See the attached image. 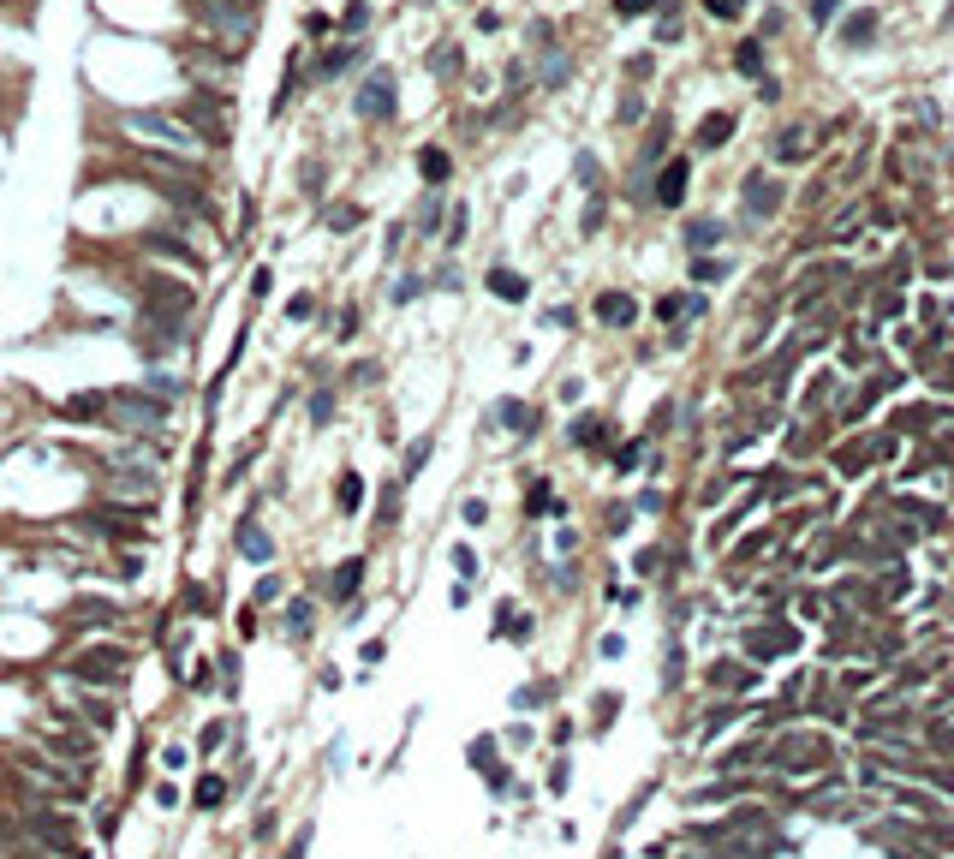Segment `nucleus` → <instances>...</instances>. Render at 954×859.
Segmentation results:
<instances>
[{
    "label": "nucleus",
    "mask_w": 954,
    "mask_h": 859,
    "mask_svg": "<svg viewBox=\"0 0 954 859\" xmlns=\"http://www.w3.org/2000/svg\"><path fill=\"white\" fill-rule=\"evenodd\" d=\"M119 132L144 137V144H162V149H173V155H191V162L203 155V137L191 132L180 114H119Z\"/></svg>",
    "instance_id": "obj_1"
},
{
    "label": "nucleus",
    "mask_w": 954,
    "mask_h": 859,
    "mask_svg": "<svg viewBox=\"0 0 954 859\" xmlns=\"http://www.w3.org/2000/svg\"><path fill=\"white\" fill-rule=\"evenodd\" d=\"M191 311H198V293H191V281H180V275H155V281L144 287V316H149V323L185 329Z\"/></svg>",
    "instance_id": "obj_2"
},
{
    "label": "nucleus",
    "mask_w": 954,
    "mask_h": 859,
    "mask_svg": "<svg viewBox=\"0 0 954 859\" xmlns=\"http://www.w3.org/2000/svg\"><path fill=\"white\" fill-rule=\"evenodd\" d=\"M108 418H114V424L126 430V436H155V430L167 424V400L119 388V394H108Z\"/></svg>",
    "instance_id": "obj_3"
},
{
    "label": "nucleus",
    "mask_w": 954,
    "mask_h": 859,
    "mask_svg": "<svg viewBox=\"0 0 954 859\" xmlns=\"http://www.w3.org/2000/svg\"><path fill=\"white\" fill-rule=\"evenodd\" d=\"M72 675H78L84 686H114V680H126V644H96V651H78Z\"/></svg>",
    "instance_id": "obj_4"
},
{
    "label": "nucleus",
    "mask_w": 954,
    "mask_h": 859,
    "mask_svg": "<svg viewBox=\"0 0 954 859\" xmlns=\"http://www.w3.org/2000/svg\"><path fill=\"white\" fill-rule=\"evenodd\" d=\"M352 114L370 120V126H382V120H394V72L376 66L370 78L358 84V96H352Z\"/></svg>",
    "instance_id": "obj_5"
},
{
    "label": "nucleus",
    "mask_w": 954,
    "mask_h": 859,
    "mask_svg": "<svg viewBox=\"0 0 954 859\" xmlns=\"http://www.w3.org/2000/svg\"><path fill=\"white\" fill-rule=\"evenodd\" d=\"M770 764L775 770H799V764H829V746L811 740V734H788L782 746H770Z\"/></svg>",
    "instance_id": "obj_6"
},
{
    "label": "nucleus",
    "mask_w": 954,
    "mask_h": 859,
    "mask_svg": "<svg viewBox=\"0 0 954 859\" xmlns=\"http://www.w3.org/2000/svg\"><path fill=\"white\" fill-rule=\"evenodd\" d=\"M793 644H799V633H793L788 621H764V627L746 633V651H752V657H764V662H770V657H788Z\"/></svg>",
    "instance_id": "obj_7"
},
{
    "label": "nucleus",
    "mask_w": 954,
    "mask_h": 859,
    "mask_svg": "<svg viewBox=\"0 0 954 859\" xmlns=\"http://www.w3.org/2000/svg\"><path fill=\"white\" fill-rule=\"evenodd\" d=\"M782 198H788L782 180H770V173H746V215H752V221H770V215L782 209Z\"/></svg>",
    "instance_id": "obj_8"
},
{
    "label": "nucleus",
    "mask_w": 954,
    "mask_h": 859,
    "mask_svg": "<svg viewBox=\"0 0 954 859\" xmlns=\"http://www.w3.org/2000/svg\"><path fill=\"white\" fill-rule=\"evenodd\" d=\"M180 120H185L198 137H227V108H215V96H191Z\"/></svg>",
    "instance_id": "obj_9"
},
{
    "label": "nucleus",
    "mask_w": 954,
    "mask_h": 859,
    "mask_svg": "<svg viewBox=\"0 0 954 859\" xmlns=\"http://www.w3.org/2000/svg\"><path fill=\"white\" fill-rule=\"evenodd\" d=\"M31 829L54 847V854H78V829L60 824V811H31Z\"/></svg>",
    "instance_id": "obj_10"
},
{
    "label": "nucleus",
    "mask_w": 954,
    "mask_h": 859,
    "mask_svg": "<svg viewBox=\"0 0 954 859\" xmlns=\"http://www.w3.org/2000/svg\"><path fill=\"white\" fill-rule=\"evenodd\" d=\"M847 281V263H817L811 275H799V287H793V298H799V311H806L811 298H823V287H841Z\"/></svg>",
    "instance_id": "obj_11"
},
{
    "label": "nucleus",
    "mask_w": 954,
    "mask_h": 859,
    "mask_svg": "<svg viewBox=\"0 0 954 859\" xmlns=\"http://www.w3.org/2000/svg\"><path fill=\"white\" fill-rule=\"evenodd\" d=\"M686 180H692V162H686V155H675V162L657 173V203H662V209H675V203L686 198Z\"/></svg>",
    "instance_id": "obj_12"
},
{
    "label": "nucleus",
    "mask_w": 954,
    "mask_h": 859,
    "mask_svg": "<svg viewBox=\"0 0 954 859\" xmlns=\"http://www.w3.org/2000/svg\"><path fill=\"white\" fill-rule=\"evenodd\" d=\"M710 686L716 693H746V686H757V675L746 662H710Z\"/></svg>",
    "instance_id": "obj_13"
},
{
    "label": "nucleus",
    "mask_w": 954,
    "mask_h": 859,
    "mask_svg": "<svg viewBox=\"0 0 954 859\" xmlns=\"http://www.w3.org/2000/svg\"><path fill=\"white\" fill-rule=\"evenodd\" d=\"M84 526H102V537H137V513L96 508V513H84Z\"/></svg>",
    "instance_id": "obj_14"
},
{
    "label": "nucleus",
    "mask_w": 954,
    "mask_h": 859,
    "mask_svg": "<svg viewBox=\"0 0 954 859\" xmlns=\"http://www.w3.org/2000/svg\"><path fill=\"white\" fill-rule=\"evenodd\" d=\"M596 316H603L609 329H626V323L639 316V298H632V293H603V298H596Z\"/></svg>",
    "instance_id": "obj_15"
},
{
    "label": "nucleus",
    "mask_w": 954,
    "mask_h": 859,
    "mask_svg": "<svg viewBox=\"0 0 954 859\" xmlns=\"http://www.w3.org/2000/svg\"><path fill=\"white\" fill-rule=\"evenodd\" d=\"M358 585H364V555H352V562H340V567H334L329 597H334V603H346V597H358Z\"/></svg>",
    "instance_id": "obj_16"
},
{
    "label": "nucleus",
    "mask_w": 954,
    "mask_h": 859,
    "mask_svg": "<svg viewBox=\"0 0 954 859\" xmlns=\"http://www.w3.org/2000/svg\"><path fill=\"white\" fill-rule=\"evenodd\" d=\"M728 239V227L716 221V215H698V221H686V245L692 251H710V245H722Z\"/></svg>",
    "instance_id": "obj_17"
},
{
    "label": "nucleus",
    "mask_w": 954,
    "mask_h": 859,
    "mask_svg": "<svg viewBox=\"0 0 954 859\" xmlns=\"http://www.w3.org/2000/svg\"><path fill=\"white\" fill-rule=\"evenodd\" d=\"M490 293L495 298H508V305H526V275H519V269H490Z\"/></svg>",
    "instance_id": "obj_18"
},
{
    "label": "nucleus",
    "mask_w": 954,
    "mask_h": 859,
    "mask_svg": "<svg viewBox=\"0 0 954 859\" xmlns=\"http://www.w3.org/2000/svg\"><path fill=\"white\" fill-rule=\"evenodd\" d=\"M806 155H811V132H806V126H788V132L775 137V162L793 167V162H806Z\"/></svg>",
    "instance_id": "obj_19"
},
{
    "label": "nucleus",
    "mask_w": 954,
    "mask_h": 859,
    "mask_svg": "<svg viewBox=\"0 0 954 859\" xmlns=\"http://www.w3.org/2000/svg\"><path fill=\"white\" fill-rule=\"evenodd\" d=\"M358 54H364V49H358V42H340V49H329V54H322V60H316V84H329V78H340V72H346V66H352V60H358Z\"/></svg>",
    "instance_id": "obj_20"
},
{
    "label": "nucleus",
    "mask_w": 954,
    "mask_h": 859,
    "mask_svg": "<svg viewBox=\"0 0 954 859\" xmlns=\"http://www.w3.org/2000/svg\"><path fill=\"white\" fill-rule=\"evenodd\" d=\"M698 311H704V298H698V293H668V298L657 305L662 323H680V316H698Z\"/></svg>",
    "instance_id": "obj_21"
},
{
    "label": "nucleus",
    "mask_w": 954,
    "mask_h": 859,
    "mask_svg": "<svg viewBox=\"0 0 954 859\" xmlns=\"http://www.w3.org/2000/svg\"><path fill=\"white\" fill-rule=\"evenodd\" d=\"M418 173H424L429 185H442L447 173H454V155H447V149H436V144H429L424 155H418Z\"/></svg>",
    "instance_id": "obj_22"
},
{
    "label": "nucleus",
    "mask_w": 954,
    "mask_h": 859,
    "mask_svg": "<svg viewBox=\"0 0 954 859\" xmlns=\"http://www.w3.org/2000/svg\"><path fill=\"white\" fill-rule=\"evenodd\" d=\"M734 137V114H710L704 126H698V149H716V144H728Z\"/></svg>",
    "instance_id": "obj_23"
},
{
    "label": "nucleus",
    "mask_w": 954,
    "mask_h": 859,
    "mask_svg": "<svg viewBox=\"0 0 954 859\" xmlns=\"http://www.w3.org/2000/svg\"><path fill=\"white\" fill-rule=\"evenodd\" d=\"M883 388H895V382H888V376L865 382V388H859V394L847 400V418H865V412H871V406H877V400H883Z\"/></svg>",
    "instance_id": "obj_24"
},
{
    "label": "nucleus",
    "mask_w": 954,
    "mask_h": 859,
    "mask_svg": "<svg viewBox=\"0 0 954 859\" xmlns=\"http://www.w3.org/2000/svg\"><path fill=\"white\" fill-rule=\"evenodd\" d=\"M144 245H149V251H155V257H180V263H185V269H198V257H191V251H185V239H167V233H149Z\"/></svg>",
    "instance_id": "obj_25"
},
{
    "label": "nucleus",
    "mask_w": 954,
    "mask_h": 859,
    "mask_svg": "<svg viewBox=\"0 0 954 859\" xmlns=\"http://www.w3.org/2000/svg\"><path fill=\"white\" fill-rule=\"evenodd\" d=\"M334 501H340V513H358V501H364V478H358V472H340V490H334Z\"/></svg>",
    "instance_id": "obj_26"
},
{
    "label": "nucleus",
    "mask_w": 954,
    "mask_h": 859,
    "mask_svg": "<svg viewBox=\"0 0 954 859\" xmlns=\"http://www.w3.org/2000/svg\"><path fill=\"white\" fill-rule=\"evenodd\" d=\"M871 36H877V13H859V18H847L841 42H847V49H859V42H871Z\"/></svg>",
    "instance_id": "obj_27"
},
{
    "label": "nucleus",
    "mask_w": 954,
    "mask_h": 859,
    "mask_svg": "<svg viewBox=\"0 0 954 859\" xmlns=\"http://www.w3.org/2000/svg\"><path fill=\"white\" fill-rule=\"evenodd\" d=\"M239 555L245 562H269V537L257 526H239Z\"/></svg>",
    "instance_id": "obj_28"
},
{
    "label": "nucleus",
    "mask_w": 954,
    "mask_h": 859,
    "mask_svg": "<svg viewBox=\"0 0 954 859\" xmlns=\"http://www.w3.org/2000/svg\"><path fill=\"white\" fill-rule=\"evenodd\" d=\"M734 66H740L746 78H764V42H740V49H734Z\"/></svg>",
    "instance_id": "obj_29"
},
{
    "label": "nucleus",
    "mask_w": 954,
    "mask_h": 859,
    "mask_svg": "<svg viewBox=\"0 0 954 859\" xmlns=\"http://www.w3.org/2000/svg\"><path fill=\"white\" fill-rule=\"evenodd\" d=\"M322 221H329V233H352V227L364 221V209H358V203H334V209L322 215Z\"/></svg>",
    "instance_id": "obj_30"
},
{
    "label": "nucleus",
    "mask_w": 954,
    "mask_h": 859,
    "mask_svg": "<svg viewBox=\"0 0 954 859\" xmlns=\"http://www.w3.org/2000/svg\"><path fill=\"white\" fill-rule=\"evenodd\" d=\"M72 615H78V621H119V609H114V603H102V597H78V609H72Z\"/></svg>",
    "instance_id": "obj_31"
},
{
    "label": "nucleus",
    "mask_w": 954,
    "mask_h": 859,
    "mask_svg": "<svg viewBox=\"0 0 954 859\" xmlns=\"http://www.w3.org/2000/svg\"><path fill=\"white\" fill-rule=\"evenodd\" d=\"M573 442H579V447H596V442H603V418H596V412L573 418Z\"/></svg>",
    "instance_id": "obj_32"
},
{
    "label": "nucleus",
    "mask_w": 954,
    "mask_h": 859,
    "mask_svg": "<svg viewBox=\"0 0 954 859\" xmlns=\"http://www.w3.org/2000/svg\"><path fill=\"white\" fill-rule=\"evenodd\" d=\"M108 412V394H78V400H66V418H102Z\"/></svg>",
    "instance_id": "obj_33"
},
{
    "label": "nucleus",
    "mask_w": 954,
    "mask_h": 859,
    "mask_svg": "<svg viewBox=\"0 0 954 859\" xmlns=\"http://www.w3.org/2000/svg\"><path fill=\"white\" fill-rule=\"evenodd\" d=\"M221 800H227V782H221V776H203V782H198V806H203V811H215Z\"/></svg>",
    "instance_id": "obj_34"
},
{
    "label": "nucleus",
    "mask_w": 954,
    "mask_h": 859,
    "mask_svg": "<svg viewBox=\"0 0 954 859\" xmlns=\"http://www.w3.org/2000/svg\"><path fill=\"white\" fill-rule=\"evenodd\" d=\"M895 806H913V811H924V818H937V800L919 793V788H895Z\"/></svg>",
    "instance_id": "obj_35"
},
{
    "label": "nucleus",
    "mask_w": 954,
    "mask_h": 859,
    "mask_svg": "<svg viewBox=\"0 0 954 859\" xmlns=\"http://www.w3.org/2000/svg\"><path fill=\"white\" fill-rule=\"evenodd\" d=\"M859 221H865V203H847V209H841L835 221H829V233H835V239H847V233H853Z\"/></svg>",
    "instance_id": "obj_36"
},
{
    "label": "nucleus",
    "mask_w": 954,
    "mask_h": 859,
    "mask_svg": "<svg viewBox=\"0 0 954 859\" xmlns=\"http://www.w3.org/2000/svg\"><path fill=\"white\" fill-rule=\"evenodd\" d=\"M495 418H501L508 430H531V424H537V418H531V406H519V400H508V406H501Z\"/></svg>",
    "instance_id": "obj_37"
},
{
    "label": "nucleus",
    "mask_w": 954,
    "mask_h": 859,
    "mask_svg": "<svg viewBox=\"0 0 954 859\" xmlns=\"http://www.w3.org/2000/svg\"><path fill=\"white\" fill-rule=\"evenodd\" d=\"M567 78H573L567 54H561V49H549V60H543V84H567Z\"/></svg>",
    "instance_id": "obj_38"
},
{
    "label": "nucleus",
    "mask_w": 954,
    "mask_h": 859,
    "mask_svg": "<svg viewBox=\"0 0 954 859\" xmlns=\"http://www.w3.org/2000/svg\"><path fill=\"white\" fill-rule=\"evenodd\" d=\"M526 513H561V501L549 496V483H531V496H526Z\"/></svg>",
    "instance_id": "obj_39"
},
{
    "label": "nucleus",
    "mask_w": 954,
    "mask_h": 859,
    "mask_svg": "<svg viewBox=\"0 0 954 859\" xmlns=\"http://www.w3.org/2000/svg\"><path fill=\"white\" fill-rule=\"evenodd\" d=\"M149 483H155L149 465H119V490H149Z\"/></svg>",
    "instance_id": "obj_40"
},
{
    "label": "nucleus",
    "mask_w": 954,
    "mask_h": 859,
    "mask_svg": "<svg viewBox=\"0 0 954 859\" xmlns=\"http://www.w3.org/2000/svg\"><path fill=\"white\" fill-rule=\"evenodd\" d=\"M287 627H293V639H305V633H311V603H305V597L287 609Z\"/></svg>",
    "instance_id": "obj_41"
},
{
    "label": "nucleus",
    "mask_w": 954,
    "mask_h": 859,
    "mask_svg": "<svg viewBox=\"0 0 954 859\" xmlns=\"http://www.w3.org/2000/svg\"><path fill=\"white\" fill-rule=\"evenodd\" d=\"M376 519H382V526H394V519H400V483H388V490H382V508H376Z\"/></svg>",
    "instance_id": "obj_42"
},
{
    "label": "nucleus",
    "mask_w": 954,
    "mask_h": 859,
    "mask_svg": "<svg viewBox=\"0 0 954 859\" xmlns=\"http://www.w3.org/2000/svg\"><path fill=\"white\" fill-rule=\"evenodd\" d=\"M829 388H835V376H817L806 388V412H817V406H829Z\"/></svg>",
    "instance_id": "obj_43"
},
{
    "label": "nucleus",
    "mask_w": 954,
    "mask_h": 859,
    "mask_svg": "<svg viewBox=\"0 0 954 859\" xmlns=\"http://www.w3.org/2000/svg\"><path fill=\"white\" fill-rule=\"evenodd\" d=\"M919 776L931 782V788H942V793H954V770H942V764H919Z\"/></svg>",
    "instance_id": "obj_44"
},
{
    "label": "nucleus",
    "mask_w": 954,
    "mask_h": 859,
    "mask_svg": "<svg viewBox=\"0 0 954 859\" xmlns=\"http://www.w3.org/2000/svg\"><path fill=\"white\" fill-rule=\"evenodd\" d=\"M418 293H424V275H400L394 281V305H411Z\"/></svg>",
    "instance_id": "obj_45"
},
{
    "label": "nucleus",
    "mask_w": 954,
    "mask_h": 859,
    "mask_svg": "<svg viewBox=\"0 0 954 859\" xmlns=\"http://www.w3.org/2000/svg\"><path fill=\"white\" fill-rule=\"evenodd\" d=\"M692 275H698V281H722L728 263H722V257H698V263H692Z\"/></svg>",
    "instance_id": "obj_46"
},
{
    "label": "nucleus",
    "mask_w": 954,
    "mask_h": 859,
    "mask_svg": "<svg viewBox=\"0 0 954 859\" xmlns=\"http://www.w3.org/2000/svg\"><path fill=\"white\" fill-rule=\"evenodd\" d=\"M180 388H185L180 376H149V394L155 400H180Z\"/></svg>",
    "instance_id": "obj_47"
},
{
    "label": "nucleus",
    "mask_w": 954,
    "mask_h": 859,
    "mask_svg": "<svg viewBox=\"0 0 954 859\" xmlns=\"http://www.w3.org/2000/svg\"><path fill=\"white\" fill-rule=\"evenodd\" d=\"M424 460H429V436H424V442H411V447H406V460H400V472L411 478V472H418Z\"/></svg>",
    "instance_id": "obj_48"
},
{
    "label": "nucleus",
    "mask_w": 954,
    "mask_h": 859,
    "mask_svg": "<svg viewBox=\"0 0 954 859\" xmlns=\"http://www.w3.org/2000/svg\"><path fill=\"white\" fill-rule=\"evenodd\" d=\"M704 13H710V18H740L746 0H704Z\"/></svg>",
    "instance_id": "obj_49"
},
{
    "label": "nucleus",
    "mask_w": 954,
    "mask_h": 859,
    "mask_svg": "<svg viewBox=\"0 0 954 859\" xmlns=\"http://www.w3.org/2000/svg\"><path fill=\"white\" fill-rule=\"evenodd\" d=\"M436 221H442V198H424V203H418V227L429 233V227H436Z\"/></svg>",
    "instance_id": "obj_50"
},
{
    "label": "nucleus",
    "mask_w": 954,
    "mask_h": 859,
    "mask_svg": "<svg viewBox=\"0 0 954 859\" xmlns=\"http://www.w3.org/2000/svg\"><path fill=\"white\" fill-rule=\"evenodd\" d=\"M334 418V394H311V424H329Z\"/></svg>",
    "instance_id": "obj_51"
},
{
    "label": "nucleus",
    "mask_w": 954,
    "mask_h": 859,
    "mask_svg": "<svg viewBox=\"0 0 954 859\" xmlns=\"http://www.w3.org/2000/svg\"><path fill=\"white\" fill-rule=\"evenodd\" d=\"M364 24H370V6H364V0H352V6H346V31L358 36V31H364Z\"/></svg>",
    "instance_id": "obj_52"
},
{
    "label": "nucleus",
    "mask_w": 954,
    "mask_h": 859,
    "mask_svg": "<svg viewBox=\"0 0 954 859\" xmlns=\"http://www.w3.org/2000/svg\"><path fill=\"white\" fill-rule=\"evenodd\" d=\"M287 316H293V323H311V316H316V298H305V293H298L293 305H287Z\"/></svg>",
    "instance_id": "obj_53"
},
{
    "label": "nucleus",
    "mask_w": 954,
    "mask_h": 859,
    "mask_svg": "<svg viewBox=\"0 0 954 859\" xmlns=\"http://www.w3.org/2000/svg\"><path fill=\"white\" fill-rule=\"evenodd\" d=\"M906 513H913V519H924V526H942V513L937 508H924V501H901Z\"/></svg>",
    "instance_id": "obj_54"
},
{
    "label": "nucleus",
    "mask_w": 954,
    "mask_h": 859,
    "mask_svg": "<svg viewBox=\"0 0 954 859\" xmlns=\"http://www.w3.org/2000/svg\"><path fill=\"white\" fill-rule=\"evenodd\" d=\"M275 293V275H269V269H257V275H251V298H269Z\"/></svg>",
    "instance_id": "obj_55"
},
{
    "label": "nucleus",
    "mask_w": 954,
    "mask_h": 859,
    "mask_svg": "<svg viewBox=\"0 0 954 859\" xmlns=\"http://www.w3.org/2000/svg\"><path fill=\"white\" fill-rule=\"evenodd\" d=\"M835 6H841V0H811V24H829V18H835Z\"/></svg>",
    "instance_id": "obj_56"
},
{
    "label": "nucleus",
    "mask_w": 954,
    "mask_h": 859,
    "mask_svg": "<svg viewBox=\"0 0 954 859\" xmlns=\"http://www.w3.org/2000/svg\"><path fill=\"white\" fill-rule=\"evenodd\" d=\"M275 597H280V579H275V573L257 579V603H275Z\"/></svg>",
    "instance_id": "obj_57"
},
{
    "label": "nucleus",
    "mask_w": 954,
    "mask_h": 859,
    "mask_svg": "<svg viewBox=\"0 0 954 859\" xmlns=\"http://www.w3.org/2000/svg\"><path fill=\"white\" fill-rule=\"evenodd\" d=\"M573 173H579L585 185H596V155H579V162H573Z\"/></svg>",
    "instance_id": "obj_58"
},
{
    "label": "nucleus",
    "mask_w": 954,
    "mask_h": 859,
    "mask_svg": "<svg viewBox=\"0 0 954 859\" xmlns=\"http://www.w3.org/2000/svg\"><path fill=\"white\" fill-rule=\"evenodd\" d=\"M614 13H621V18H639V13H650V0H614Z\"/></svg>",
    "instance_id": "obj_59"
},
{
    "label": "nucleus",
    "mask_w": 954,
    "mask_h": 859,
    "mask_svg": "<svg viewBox=\"0 0 954 859\" xmlns=\"http://www.w3.org/2000/svg\"><path fill=\"white\" fill-rule=\"evenodd\" d=\"M465 239V209H454V221H447V245H460Z\"/></svg>",
    "instance_id": "obj_60"
},
{
    "label": "nucleus",
    "mask_w": 954,
    "mask_h": 859,
    "mask_svg": "<svg viewBox=\"0 0 954 859\" xmlns=\"http://www.w3.org/2000/svg\"><path fill=\"white\" fill-rule=\"evenodd\" d=\"M454 567H460V573L472 579V573H477V555H472V549H454Z\"/></svg>",
    "instance_id": "obj_61"
},
{
    "label": "nucleus",
    "mask_w": 954,
    "mask_h": 859,
    "mask_svg": "<svg viewBox=\"0 0 954 859\" xmlns=\"http://www.w3.org/2000/svg\"><path fill=\"white\" fill-rule=\"evenodd\" d=\"M490 758H495V740H477V746H472V764H483V770H490Z\"/></svg>",
    "instance_id": "obj_62"
}]
</instances>
